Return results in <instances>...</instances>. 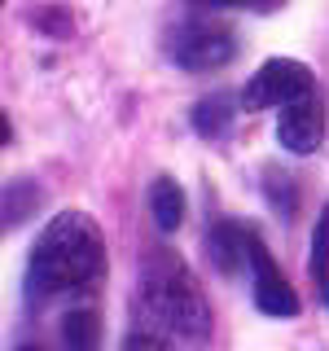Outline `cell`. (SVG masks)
<instances>
[{"label": "cell", "instance_id": "obj_4", "mask_svg": "<svg viewBox=\"0 0 329 351\" xmlns=\"http://www.w3.org/2000/svg\"><path fill=\"white\" fill-rule=\"evenodd\" d=\"M171 62L180 71H219L237 58V40L228 27H215V22H193V27H180L167 44Z\"/></svg>", "mask_w": 329, "mask_h": 351}, {"label": "cell", "instance_id": "obj_15", "mask_svg": "<svg viewBox=\"0 0 329 351\" xmlns=\"http://www.w3.org/2000/svg\"><path fill=\"white\" fill-rule=\"evenodd\" d=\"M18 351H36V347H18Z\"/></svg>", "mask_w": 329, "mask_h": 351}, {"label": "cell", "instance_id": "obj_11", "mask_svg": "<svg viewBox=\"0 0 329 351\" xmlns=\"http://www.w3.org/2000/svg\"><path fill=\"white\" fill-rule=\"evenodd\" d=\"M307 268H312V277L321 281L325 303H329V202L321 206V215H316V228H312V255H307Z\"/></svg>", "mask_w": 329, "mask_h": 351}, {"label": "cell", "instance_id": "obj_6", "mask_svg": "<svg viewBox=\"0 0 329 351\" xmlns=\"http://www.w3.org/2000/svg\"><path fill=\"white\" fill-rule=\"evenodd\" d=\"M277 141L285 154H316L325 141V101L316 93L299 97V101L281 106V119H277Z\"/></svg>", "mask_w": 329, "mask_h": 351}, {"label": "cell", "instance_id": "obj_2", "mask_svg": "<svg viewBox=\"0 0 329 351\" xmlns=\"http://www.w3.org/2000/svg\"><path fill=\"white\" fill-rule=\"evenodd\" d=\"M141 299H145V312L158 321V329L184 338V343H206L211 338V307H206V294L197 290L193 272L184 268L180 255L171 250H154L141 263Z\"/></svg>", "mask_w": 329, "mask_h": 351}, {"label": "cell", "instance_id": "obj_10", "mask_svg": "<svg viewBox=\"0 0 329 351\" xmlns=\"http://www.w3.org/2000/svg\"><path fill=\"white\" fill-rule=\"evenodd\" d=\"M228 123H233V97L228 93H211V97H202V101L193 106V132H202L206 141L224 136Z\"/></svg>", "mask_w": 329, "mask_h": 351}, {"label": "cell", "instance_id": "obj_1", "mask_svg": "<svg viewBox=\"0 0 329 351\" xmlns=\"http://www.w3.org/2000/svg\"><path fill=\"white\" fill-rule=\"evenodd\" d=\"M106 272V237L88 211H62L44 224V233L31 246L27 259V290L31 303H53V299H75L88 294Z\"/></svg>", "mask_w": 329, "mask_h": 351}, {"label": "cell", "instance_id": "obj_7", "mask_svg": "<svg viewBox=\"0 0 329 351\" xmlns=\"http://www.w3.org/2000/svg\"><path fill=\"white\" fill-rule=\"evenodd\" d=\"M206 255H211L215 272L233 277L241 263H250V233L241 224H233V219H219L211 233H206Z\"/></svg>", "mask_w": 329, "mask_h": 351}, {"label": "cell", "instance_id": "obj_12", "mask_svg": "<svg viewBox=\"0 0 329 351\" xmlns=\"http://www.w3.org/2000/svg\"><path fill=\"white\" fill-rule=\"evenodd\" d=\"M263 189L272 193V206H277L281 219H290V206H294V193H290V180L281 171H263Z\"/></svg>", "mask_w": 329, "mask_h": 351}, {"label": "cell", "instance_id": "obj_13", "mask_svg": "<svg viewBox=\"0 0 329 351\" xmlns=\"http://www.w3.org/2000/svg\"><path fill=\"white\" fill-rule=\"evenodd\" d=\"M123 351H171V347H167V338H162L158 329L136 325V329H132V334L123 338Z\"/></svg>", "mask_w": 329, "mask_h": 351}, {"label": "cell", "instance_id": "obj_3", "mask_svg": "<svg viewBox=\"0 0 329 351\" xmlns=\"http://www.w3.org/2000/svg\"><path fill=\"white\" fill-rule=\"evenodd\" d=\"M312 93V71L294 58H272L263 62L241 88V106L246 110H272V106H290L299 97Z\"/></svg>", "mask_w": 329, "mask_h": 351}, {"label": "cell", "instance_id": "obj_5", "mask_svg": "<svg viewBox=\"0 0 329 351\" xmlns=\"http://www.w3.org/2000/svg\"><path fill=\"white\" fill-rule=\"evenodd\" d=\"M250 277H255V307L263 316H277V321H290L299 316V294L285 281V272L277 268V259L250 237Z\"/></svg>", "mask_w": 329, "mask_h": 351}, {"label": "cell", "instance_id": "obj_9", "mask_svg": "<svg viewBox=\"0 0 329 351\" xmlns=\"http://www.w3.org/2000/svg\"><path fill=\"white\" fill-rule=\"evenodd\" d=\"M62 347L66 351H97L101 347V321L93 307H71L62 316Z\"/></svg>", "mask_w": 329, "mask_h": 351}, {"label": "cell", "instance_id": "obj_14", "mask_svg": "<svg viewBox=\"0 0 329 351\" xmlns=\"http://www.w3.org/2000/svg\"><path fill=\"white\" fill-rule=\"evenodd\" d=\"M206 5H224V9H246V5H263V0H206Z\"/></svg>", "mask_w": 329, "mask_h": 351}, {"label": "cell", "instance_id": "obj_8", "mask_svg": "<svg viewBox=\"0 0 329 351\" xmlns=\"http://www.w3.org/2000/svg\"><path fill=\"white\" fill-rule=\"evenodd\" d=\"M149 215L158 233H175L184 224V189L171 180V176H158L149 184Z\"/></svg>", "mask_w": 329, "mask_h": 351}]
</instances>
